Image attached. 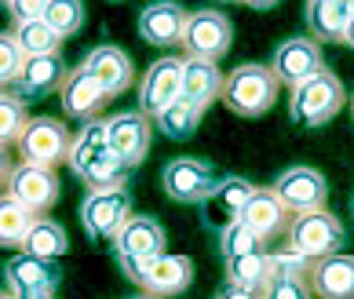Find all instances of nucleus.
Instances as JSON below:
<instances>
[{
    "label": "nucleus",
    "mask_w": 354,
    "mask_h": 299,
    "mask_svg": "<svg viewBox=\"0 0 354 299\" xmlns=\"http://www.w3.org/2000/svg\"><path fill=\"white\" fill-rule=\"evenodd\" d=\"M288 92H292L288 95V117H292V124H299V128L329 124L333 117L344 110V102H347V88H344V81H339L333 70L314 73L310 81L288 88Z\"/></svg>",
    "instance_id": "1"
},
{
    "label": "nucleus",
    "mask_w": 354,
    "mask_h": 299,
    "mask_svg": "<svg viewBox=\"0 0 354 299\" xmlns=\"http://www.w3.org/2000/svg\"><path fill=\"white\" fill-rule=\"evenodd\" d=\"M278 77L263 62H245L223 77V106L238 117H263L278 99Z\"/></svg>",
    "instance_id": "2"
},
{
    "label": "nucleus",
    "mask_w": 354,
    "mask_h": 299,
    "mask_svg": "<svg viewBox=\"0 0 354 299\" xmlns=\"http://www.w3.org/2000/svg\"><path fill=\"white\" fill-rule=\"evenodd\" d=\"M110 244H113V255H117V263H121V270L128 274V281L136 284L142 267H147L153 255L165 252L168 238H165V226L157 223L153 215H128V223L117 230V238Z\"/></svg>",
    "instance_id": "3"
},
{
    "label": "nucleus",
    "mask_w": 354,
    "mask_h": 299,
    "mask_svg": "<svg viewBox=\"0 0 354 299\" xmlns=\"http://www.w3.org/2000/svg\"><path fill=\"white\" fill-rule=\"evenodd\" d=\"M285 244L307 255L310 263L325 255H336L344 249V223L329 212V208H314V212L292 215V223L285 230Z\"/></svg>",
    "instance_id": "4"
},
{
    "label": "nucleus",
    "mask_w": 354,
    "mask_h": 299,
    "mask_svg": "<svg viewBox=\"0 0 354 299\" xmlns=\"http://www.w3.org/2000/svg\"><path fill=\"white\" fill-rule=\"evenodd\" d=\"M187 59H205V62H219L234 44V22L216 8H201V11H187V26L179 37Z\"/></svg>",
    "instance_id": "5"
},
{
    "label": "nucleus",
    "mask_w": 354,
    "mask_h": 299,
    "mask_svg": "<svg viewBox=\"0 0 354 299\" xmlns=\"http://www.w3.org/2000/svg\"><path fill=\"white\" fill-rule=\"evenodd\" d=\"M128 215H132V193L124 186L88 190L81 201V226L91 241H113Z\"/></svg>",
    "instance_id": "6"
},
{
    "label": "nucleus",
    "mask_w": 354,
    "mask_h": 299,
    "mask_svg": "<svg viewBox=\"0 0 354 299\" xmlns=\"http://www.w3.org/2000/svg\"><path fill=\"white\" fill-rule=\"evenodd\" d=\"M4 193H11L30 215H48L59 201V175H55V168L22 161V164L11 168Z\"/></svg>",
    "instance_id": "7"
},
{
    "label": "nucleus",
    "mask_w": 354,
    "mask_h": 299,
    "mask_svg": "<svg viewBox=\"0 0 354 299\" xmlns=\"http://www.w3.org/2000/svg\"><path fill=\"white\" fill-rule=\"evenodd\" d=\"M274 197L285 204L288 215H299V212H314V208H325V197H329V183L318 168L310 164H292L270 183Z\"/></svg>",
    "instance_id": "8"
},
{
    "label": "nucleus",
    "mask_w": 354,
    "mask_h": 299,
    "mask_svg": "<svg viewBox=\"0 0 354 299\" xmlns=\"http://www.w3.org/2000/svg\"><path fill=\"white\" fill-rule=\"evenodd\" d=\"M216 183L219 175L205 157H172L161 172V186L176 204H201Z\"/></svg>",
    "instance_id": "9"
},
{
    "label": "nucleus",
    "mask_w": 354,
    "mask_h": 299,
    "mask_svg": "<svg viewBox=\"0 0 354 299\" xmlns=\"http://www.w3.org/2000/svg\"><path fill=\"white\" fill-rule=\"evenodd\" d=\"M70 150V132L66 124H59L55 117H30L19 135V153L26 164H44L55 168L59 161H66Z\"/></svg>",
    "instance_id": "10"
},
{
    "label": "nucleus",
    "mask_w": 354,
    "mask_h": 299,
    "mask_svg": "<svg viewBox=\"0 0 354 299\" xmlns=\"http://www.w3.org/2000/svg\"><path fill=\"white\" fill-rule=\"evenodd\" d=\"M322 70H325L322 44H314L310 37H288V41H281L270 55V73L278 77V84H285V88L304 84Z\"/></svg>",
    "instance_id": "11"
},
{
    "label": "nucleus",
    "mask_w": 354,
    "mask_h": 299,
    "mask_svg": "<svg viewBox=\"0 0 354 299\" xmlns=\"http://www.w3.org/2000/svg\"><path fill=\"white\" fill-rule=\"evenodd\" d=\"M4 281L15 299H55L59 270L51 267V259H33L19 252L15 259L4 263Z\"/></svg>",
    "instance_id": "12"
},
{
    "label": "nucleus",
    "mask_w": 354,
    "mask_h": 299,
    "mask_svg": "<svg viewBox=\"0 0 354 299\" xmlns=\"http://www.w3.org/2000/svg\"><path fill=\"white\" fill-rule=\"evenodd\" d=\"M106 139H110L117 157H121L128 168H136V164L147 161V153H150L153 121L139 110H124V113H117V117L106 121Z\"/></svg>",
    "instance_id": "13"
},
{
    "label": "nucleus",
    "mask_w": 354,
    "mask_h": 299,
    "mask_svg": "<svg viewBox=\"0 0 354 299\" xmlns=\"http://www.w3.org/2000/svg\"><path fill=\"white\" fill-rule=\"evenodd\" d=\"M179 92H183V59L165 55V59L150 62V70L139 84V113H147V117L161 113L168 102L179 99Z\"/></svg>",
    "instance_id": "14"
},
{
    "label": "nucleus",
    "mask_w": 354,
    "mask_h": 299,
    "mask_svg": "<svg viewBox=\"0 0 354 299\" xmlns=\"http://www.w3.org/2000/svg\"><path fill=\"white\" fill-rule=\"evenodd\" d=\"M190 281H194V259L187 255H153L147 267H142V274H139V289L153 296V299H168V296H179V292H187L190 289Z\"/></svg>",
    "instance_id": "15"
},
{
    "label": "nucleus",
    "mask_w": 354,
    "mask_h": 299,
    "mask_svg": "<svg viewBox=\"0 0 354 299\" xmlns=\"http://www.w3.org/2000/svg\"><path fill=\"white\" fill-rule=\"evenodd\" d=\"M59 102H62V113L73 117V121H95L106 110L110 95L102 92V84L84 66H77L66 70V81L59 84Z\"/></svg>",
    "instance_id": "16"
},
{
    "label": "nucleus",
    "mask_w": 354,
    "mask_h": 299,
    "mask_svg": "<svg viewBox=\"0 0 354 299\" xmlns=\"http://www.w3.org/2000/svg\"><path fill=\"white\" fill-rule=\"evenodd\" d=\"M252 183L241 175H227V179H219V183L212 186V193L201 201V219H205V226L208 230H223V226H230V223H238V215H241V208L245 201L252 197Z\"/></svg>",
    "instance_id": "17"
},
{
    "label": "nucleus",
    "mask_w": 354,
    "mask_h": 299,
    "mask_svg": "<svg viewBox=\"0 0 354 299\" xmlns=\"http://www.w3.org/2000/svg\"><path fill=\"white\" fill-rule=\"evenodd\" d=\"M81 66L102 84V92H106L110 99L121 95V92H128V88H132V81H136L132 59H128L117 44H95V48L84 55Z\"/></svg>",
    "instance_id": "18"
},
{
    "label": "nucleus",
    "mask_w": 354,
    "mask_h": 299,
    "mask_svg": "<svg viewBox=\"0 0 354 299\" xmlns=\"http://www.w3.org/2000/svg\"><path fill=\"white\" fill-rule=\"evenodd\" d=\"M310 296L314 299H354V255H325L310 263Z\"/></svg>",
    "instance_id": "19"
},
{
    "label": "nucleus",
    "mask_w": 354,
    "mask_h": 299,
    "mask_svg": "<svg viewBox=\"0 0 354 299\" xmlns=\"http://www.w3.org/2000/svg\"><path fill=\"white\" fill-rule=\"evenodd\" d=\"M238 219H241V223L252 230L263 244L274 241L278 233H285L288 223H292V215L285 212V204L274 197V190H270V186H256V190H252V197L245 201V208H241V215H238Z\"/></svg>",
    "instance_id": "20"
},
{
    "label": "nucleus",
    "mask_w": 354,
    "mask_h": 299,
    "mask_svg": "<svg viewBox=\"0 0 354 299\" xmlns=\"http://www.w3.org/2000/svg\"><path fill=\"white\" fill-rule=\"evenodd\" d=\"M183 26H187V8L176 4V0H153V4L139 11V37L147 44H157V48L179 44Z\"/></svg>",
    "instance_id": "21"
},
{
    "label": "nucleus",
    "mask_w": 354,
    "mask_h": 299,
    "mask_svg": "<svg viewBox=\"0 0 354 299\" xmlns=\"http://www.w3.org/2000/svg\"><path fill=\"white\" fill-rule=\"evenodd\" d=\"M62 81H66V62H62V55H37V59L22 62L15 88H19L22 102H37L51 92H59Z\"/></svg>",
    "instance_id": "22"
},
{
    "label": "nucleus",
    "mask_w": 354,
    "mask_h": 299,
    "mask_svg": "<svg viewBox=\"0 0 354 299\" xmlns=\"http://www.w3.org/2000/svg\"><path fill=\"white\" fill-rule=\"evenodd\" d=\"M354 15V0H310L304 19H307V30H310V41L314 44H339L344 41V30Z\"/></svg>",
    "instance_id": "23"
},
{
    "label": "nucleus",
    "mask_w": 354,
    "mask_h": 299,
    "mask_svg": "<svg viewBox=\"0 0 354 299\" xmlns=\"http://www.w3.org/2000/svg\"><path fill=\"white\" fill-rule=\"evenodd\" d=\"M183 99H190L198 110H208L223 95V70L205 59H183Z\"/></svg>",
    "instance_id": "24"
},
{
    "label": "nucleus",
    "mask_w": 354,
    "mask_h": 299,
    "mask_svg": "<svg viewBox=\"0 0 354 299\" xmlns=\"http://www.w3.org/2000/svg\"><path fill=\"white\" fill-rule=\"evenodd\" d=\"M110 150V139H106V121H84V128L77 135H70V150H66V164L70 172L81 179L91 164H95L102 153Z\"/></svg>",
    "instance_id": "25"
},
{
    "label": "nucleus",
    "mask_w": 354,
    "mask_h": 299,
    "mask_svg": "<svg viewBox=\"0 0 354 299\" xmlns=\"http://www.w3.org/2000/svg\"><path fill=\"white\" fill-rule=\"evenodd\" d=\"M19 249L33 259H59V255L70 252V238H66V230H62V223H55V219H48V215H37Z\"/></svg>",
    "instance_id": "26"
},
{
    "label": "nucleus",
    "mask_w": 354,
    "mask_h": 299,
    "mask_svg": "<svg viewBox=\"0 0 354 299\" xmlns=\"http://www.w3.org/2000/svg\"><path fill=\"white\" fill-rule=\"evenodd\" d=\"M15 44L26 59H37V55H62V37L51 30L44 19H33V22H15Z\"/></svg>",
    "instance_id": "27"
},
{
    "label": "nucleus",
    "mask_w": 354,
    "mask_h": 299,
    "mask_svg": "<svg viewBox=\"0 0 354 299\" xmlns=\"http://www.w3.org/2000/svg\"><path fill=\"white\" fill-rule=\"evenodd\" d=\"M227 267V284H238V289H252V292H263L267 281H270V255L263 252H252V255H238V259H223Z\"/></svg>",
    "instance_id": "28"
},
{
    "label": "nucleus",
    "mask_w": 354,
    "mask_h": 299,
    "mask_svg": "<svg viewBox=\"0 0 354 299\" xmlns=\"http://www.w3.org/2000/svg\"><path fill=\"white\" fill-rule=\"evenodd\" d=\"M201 113H205V110H198L190 99L179 95L176 102H168L161 113H153L150 121H153V128H161L168 139H190L194 128L201 124Z\"/></svg>",
    "instance_id": "29"
},
{
    "label": "nucleus",
    "mask_w": 354,
    "mask_h": 299,
    "mask_svg": "<svg viewBox=\"0 0 354 299\" xmlns=\"http://www.w3.org/2000/svg\"><path fill=\"white\" fill-rule=\"evenodd\" d=\"M37 215H30L26 208L11 197V193H0V244H8V249H19L26 230H30Z\"/></svg>",
    "instance_id": "30"
},
{
    "label": "nucleus",
    "mask_w": 354,
    "mask_h": 299,
    "mask_svg": "<svg viewBox=\"0 0 354 299\" xmlns=\"http://www.w3.org/2000/svg\"><path fill=\"white\" fill-rule=\"evenodd\" d=\"M41 19L66 41V37H77L84 30V4L81 0H48Z\"/></svg>",
    "instance_id": "31"
},
{
    "label": "nucleus",
    "mask_w": 354,
    "mask_h": 299,
    "mask_svg": "<svg viewBox=\"0 0 354 299\" xmlns=\"http://www.w3.org/2000/svg\"><path fill=\"white\" fill-rule=\"evenodd\" d=\"M216 238H219V252H223V259H238V255L263 252V241H259L256 233L241 223V219H238V223H230V226H223Z\"/></svg>",
    "instance_id": "32"
},
{
    "label": "nucleus",
    "mask_w": 354,
    "mask_h": 299,
    "mask_svg": "<svg viewBox=\"0 0 354 299\" xmlns=\"http://www.w3.org/2000/svg\"><path fill=\"white\" fill-rule=\"evenodd\" d=\"M26 121H30V117H26V102L19 95L0 92V150L11 146V142H19Z\"/></svg>",
    "instance_id": "33"
},
{
    "label": "nucleus",
    "mask_w": 354,
    "mask_h": 299,
    "mask_svg": "<svg viewBox=\"0 0 354 299\" xmlns=\"http://www.w3.org/2000/svg\"><path fill=\"white\" fill-rule=\"evenodd\" d=\"M263 299H314L307 278H292V274H270Z\"/></svg>",
    "instance_id": "34"
},
{
    "label": "nucleus",
    "mask_w": 354,
    "mask_h": 299,
    "mask_svg": "<svg viewBox=\"0 0 354 299\" xmlns=\"http://www.w3.org/2000/svg\"><path fill=\"white\" fill-rule=\"evenodd\" d=\"M22 62H26V55L19 51L15 37H11V33H0V88H8V84L19 81Z\"/></svg>",
    "instance_id": "35"
},
{
    "label": "nucleus",
    "mask_w": 354,
    "mask_h": 299,
    "mask_svg": "<svg viewBox=\"0 0 354 299\" xmlns=\"http://www.w3.org/2000/svg\"><path fill=\"white\" fill-rule=\"evenodd\" d=\"M270 255V274H292V278H307L310 274V259L299 255L296 249H278V252H267Z\"/></svg>",
    "instance_id": "36"
},
{
    "label": "nucleus",
    "mask_w": 354,
    "mask_h": 299,
    "mask_svg": "<svg viewBox=\"0 0 354 299\" xmlns=\"http://www.w3.org/2000/svg\"><path fill=\"white\" fill-rule=\"evenodd\" d=\"M4 4H8V15L15 22H33V19L44 15L48 0H4Z\"/></svg>",
    "instance_id": "37"
},
{
    "label": "nucleus",
    "mask_w": 354,
    "mask_h": 299,
    "mask_svg": "<svg viewBox=\"0 0 354 299\" xmlns=\"http://www.w3.org/2000/svg\"><path fill=\"white\" fill-rule=\"evenodd\" d=\"M216 299H263V292H252V289H238V284H223Z\"/></svg>",
    "instance_id": "38"
},
{
    "label": "nucleus",
    "mask_w": 354,
    "mask_h": 299,
    "mask_svg": "<svg viewBox=\"0 0 354 299\" xmlns=\"http://www.w3.org/2000/svg\"><path fill=\"white\" fill-rule=\"evenodd\" d=\"M11 168H15V164H11V157H8L4 150H0V193H4V186H8V175H11Z\"/></svg>",
    "instance_id": "39"
},
{
    "label": "nucleus",
    "mask_w": 354,
    "mask_h": 299,
    "mask_svg": "<svg viewBox=\"0 0 354 299\" xmlns=\"http://www.w3.org/2000/svg\"><path fill=\"white\" fill-rule=\"evenodd\" d=\"M245 8H252V11H270V8H278L281 0H241Z\"/></svg>",
    "instance_id": "40"
},
{
    "label": "nucleus",
    "mask_w": 354,
    "mask_h": 299,
    "mask_svg": "<svg viewBox=\"0 0 354 299\" xmlns=\"http://www.w3.org/2000/svg\"><path fill=\"white\" fill-rule=\"evenodd\" d=\"M339 44H347L351 51H354V15H351V22H347V30H344V41Z\"/></svg>",
    "instance_id": "41"
},
{
    "label": "nucleus",
    "mask_w": 354,
    "mask_h": 299,
    "mask_svg": "<svg viewBox=\"0 0 354 299\" xmlns=\"http://www.w3.org/2000/svg\"><path fill=\"white\" fill-rule=\"evenodd\" d=\"M0 299H15V296H11V292H0Z\"/></svg>",
    "instance_id": "42"
},
{
    "label": "nucleus",
    "mask_w": 354,
    "mask_h": 299,
    "mask_svg": "<svg viewBox=\"0 0 354 299\" xmlns=\"http://www.w3.org/2000/svg\"><path fill=\"white\" fill-rule=\"evenodd\" d=\"M132 299H153V296H147V292H142V296H132Z\"/></svg>",
    "instance_id": "43"
},
{
    "label": "nucleus",
    "mask_w": 354,
    "mask_h": 299,
    "mask_svg": "<svg viewBox=\"0 0 354 299\" xmlns=\"http://www.w3.org/2000/svg\"><path fill=\"white\" fill-rule=\"evenodd\" d=\"M351 117H354V95H351Z\"/></svg>",
    "instance_id": "44"
},
{
    "label": "nucleus",
    "mask_w": 354,
    "mask_h": 299,
    "mask_svg": "<svg viewBox=\"0 0 354 299\" xmlns=\"http://www.w3.org/2000/svg\"><path fill=\"white\" fill-rule=\"evenodd\" d=\"M223 4H238V0H223Z\"/></svg>",
    "instance_id": "45"
},
{
    "label": "nucleus",
    "mask_w": 354,
    "mask_h": 299,
    "mask_svg": "<svg viewBox=\"0 0 354 299\" xmlns=\"http://www.w3.org/2000/svg\"><path fill=\"white\" fill-rule=\"evenodd\" d=\"M351 208H354V197H351Z\"/></svg>",
    "instance_id": "46"
},
{
    "label": "nucleus",
    "mask_w": 354,
    "mask_h": 299,
    "mask_svg": "<svg viewBox=\"0 0 354 299\" xmlns=\"http://www.w3.org/2000/svg\"><path fill=\"white\" fill-rule=\"evenodd\" d=\"M307 4H310V0H307Z\"/></svg>",
    "instance_id": "47"
}]
</instances>
